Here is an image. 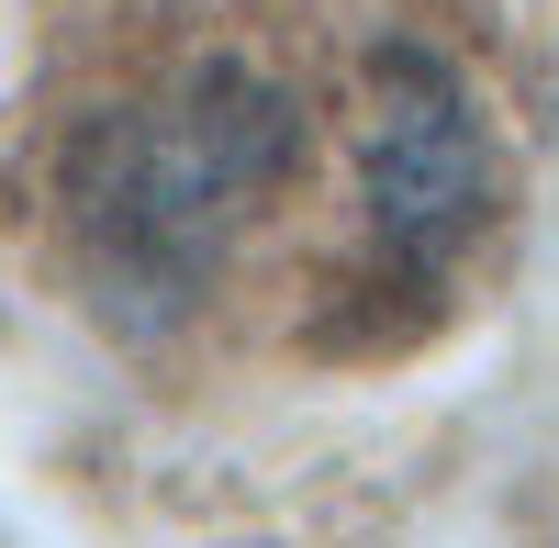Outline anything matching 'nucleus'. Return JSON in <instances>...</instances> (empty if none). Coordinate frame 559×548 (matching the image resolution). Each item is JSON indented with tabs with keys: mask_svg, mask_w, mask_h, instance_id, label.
Wrapping results in <instances>:
<instances>
[{
	"mask_svg": "<svg viewBox=\"0 0 559 548\" xmlns=\"http://www.w3.org/2000/svg\"><path fill=\"white\" fill-rule=\"evenodd\" d=\"M313 157V102L247 34L168 45L57 134V247L112 325L157 336L224 291L247 236L292 202Z\"/></svg>",
	"mask_w": 559,
	"mask_h": 548,
	"instance_id": "nucleus-1",
	"label": "nucleus"
},
{
	"mask_svg": "<svg viewBox=\"0 0 559 548\" xmlns=\"http://www.w3.org/2000/svg\"><path fill=\"white\" fill-rule=\"evenodd\" d=\"M347 191L381 291H448L503 213V146L471 68L426 34H381L347 79Z\"/></svg>",
	"mask_w": 559,
	"mask_h": 548,
	"instance_id": "nucleus-2",
	"label": "nucleus"
}]
</instances>
